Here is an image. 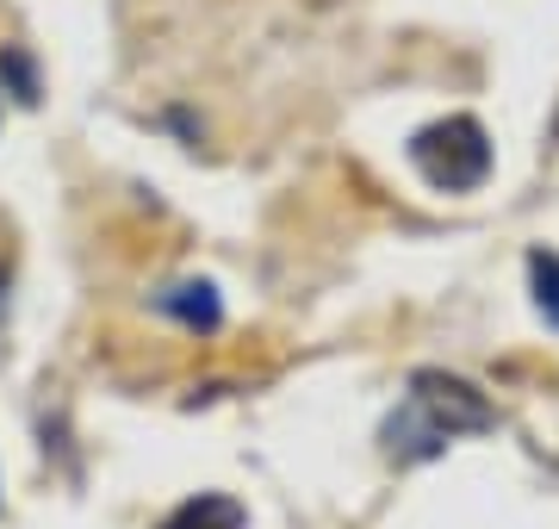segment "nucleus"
<instances>
[{
	"mask_svg": "<svg viewBox=\"0 0 559 529\" xmlns=\"http://www.w3.org/2000/svg\"><path fill=\"white\" fill-rule=\"evenodd\" d=\"M242 524H249V517H242L237 498H224V492H193V498H180L156 529H242Z\"/></svg>",
	"mask_w": 559,
	"mask_h": 529,
	"instance_id": "nucleus-4",
	"label": "nucleus"
},
{
	"mask_svg": "<svg viewBox=\"0 0 559 529\" xmlns=\"http://www.w3.org/2000/svg\"><path fill=\"white\" fill-rule=\"evenodd\" d=\"M554 138H559V119H554Z\"/></svg>",
	"mask_w": 559,
	"mask_h": 529,
	"instance_id": "nucleus-7",
	"label": "nucleus"
},
{
	"mask_svg": "<svg viewBox=\"0 0 559 529\" xmlns=\"http://www.w3.org/2000/svg\"><path fill=\"white\" fill-rule=\"evenodd\" d=\"M491 424H498V411H491V399L473 380L423 367L411 380V392H404V405L385 418V455L392 461H429L454 436H479Z\"/></svg>",
	"mask_w": 559,
	"mask_h": 529,
	"instance_id": "nucleus-1",
	"label": "nucleus"
},
{
	"mask_svg": "<svg viewBox=\"0 0 559 529\" xmlns=\"http://www.w3.org/2000/svg\"><path fill=\"white\" fill-rule=\"evenodd\" d=\"M528 286H535V311L559 330V256L535 249V256H528Z\"/></svg>",
	"mask_w": 559,
	"mask_h": 529,
	"instance_id": "nucleus-5",
	"label": "nucleus"
},
{
	"mask_svg": "<svg viewBox=\"0 0 559 529\" xmlns=\"http://www.w3.org/2000/svg\"><path fill=\"white\" fill-rule=\"evenodd\" d=\"M156 311L175 318L180 330H200V337H212L224 325V299L212 281H175L168 293H156Z\"/></svg>",
	"mask_w": 559,
	"mask_h": 529,
	"instance_id": "nucleus-3",
	"label": "nucleus"
},
{
	"mask_svg": "<svg viewBox=\"0 0 559 529\" xmlns=\"http://www.w3.org/2000/svg\"><path fill=\"white\" fill-rule=\"evenodd\" d=\"M0 82L13 87L20 106H38V62L25 57V50H0Z\"/></svg>",
	"mask_w": 559,
	"mask_h": 529,
	"instance_id": "nucleus-6",
	"label": "nucleus"
},
{
	"mask_svg": "<svg viewBox=\"0 0 559 529\" xmlns=\"http://www.w3.org/2000/svg\"><path fill=\"white\" fill-rule=\"evenodd\" d=\"M411 168H417L436 193H473V187H485V175H491V138H485V125L466 119V113L436 119L411 138Z\"/></svg>",
	"mask_w": 559,
	"mask_h": 529,
	"instance_id": "nucleus-2",
	"label": "nucleus"
}]
</instances>
